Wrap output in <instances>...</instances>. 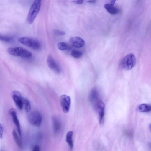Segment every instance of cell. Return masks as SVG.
<instances>
[{"mask_svg": "<svg viewBox=\"0 0 151 151\" xmlns=\"http://www.w3.org/2000/svg\"><path fill=\"white\" fill-rule=\"evenodd\" d=\"M94 105L95 109L98 114L99 123L101 124L103 123L104 119V104L102 101L99 100Z\"/></svg>", "mask_w": 151, "mask_h": 151, "instance_id": "obj_6", "label": "cell"}, {"mask_svg": "<svg viewBox=\"0 0 151 151\" xmlns=\"http://www.w3.org/2000/svg\"><path fill=\"white\" fill-rule=\"evenodd\" d=\"M60 102L63 111L65 113H68L69 111L71 105V100L70 96L65 95L61 96Z\"/></svg>", "mask_w": 151, "mask_h": 151, "instance_id": "obj_7", "label": "cell"}, {"mask_svg": "<svg viewBox=\"0 0 151 151\" xmlns=\"http://www.w3.org/2000/svg\"><path fill=\"white\" fill-rule=\"evenodd\" d=\"M116 0H108V3L107 4L113 5L115 4Z\"/></svg>", "mask_w": 151, "mask_h": 151, "instance_id": "obj_26", "label": "cell"}, {"mask_svg": "<svg viewBox=\"0 0 151 151\" xmlns=\"http://www.w3.org/2000/svg\"><path fill=\"white\" fill-rule=\"evenodd\" d=\"M12 135L14 140L16 144L19 148H22V143L21 139V137L20 136H19L15 129L13 130Z\"/></svg>", "mask_w": 151, "mask_h": 151, "instance_id": "obj_14", "label": "cell"}, {"mask_svg": "<svg viewBox=\"0 0 151 151\" xmlns=\"http://www.w3.org/2000/svg\"><path fill=\"white\" fill-rule=\"evenodd\" d=\"M99 93L97 90L95 88H92L89 95V99L91 103L94 105L99 100Z\"/></svg>", "mask_w": 151, "mask_h": 151, "instance_id": "obj_13", "label": "cell"}, {"mask_svg": "<svg viewBox=\"0 0 151 151\" xmlns=\"http://www.w3.org/2000/svg\"><path fill=\"white\" fill-rule=\"evenodd\" d=\"M57 46L59 49L62 50H66L68 48V45L64 42H60L58 43Z\"/></svg>", "mask_w": 151, "mask_h": 151, "instance_id": "obj_21", "label": "cell"}, {"mask_svg": "<svg viewBox=\"0 0 151 151\" xmlns=\"http://www.w3.org/2000/svg\"><path fill=\"white\" fill-rule=\"evenodd\" d=\"M23 106H24L25 111L27 112L30 111L31 106L29 100L26 98H23Z\"/></svg>", "mask_w": 151, "mask_h": 151, "instance_id": "obj_18", "label": "cell"}, {"mask_svg": "<svg viewBox=\"0 0 151 151\" xmlns=\"http://www.w3.org/2000/svg\"><path fill=\"white\" fill-rule=\"evenodd\" d=\"M32 149V150L33 151H39L40 150V147L37 145H35L33 146Z\"/></svg>", "mask_w": 151, "mask_h": 151, "instance_id": "obj_23", "label": "cell"}, {"mask_svg": "<svg viewBox=\"0 0 151 151\" xmlns=\"http://www.w3.org/2000/svg\"><path fill=\"white\" fill-rule=\"evenodd\" d=\"M9 113L12 117L13 122L17 128L18 133L19 135L21 137L22 133L21 127L17 116L16 111L14 108H12L10 109Z\"/></svg>", "mask_w": 151, "mask_h": 151, "instance_id": "obj_9", "label": "cell"}, {"mask_svg": "<svg viewBox=\"0 0 151 151\" xmlns=\"http://www.w3.org/2000/svg\"><path fill=\"white\" fill-rule=\"evenodd\" d=\"M0 138L2 139L3 137L4 129L3 126L1 123L0 124Z\"/></svg>", "mask_w": 151, "mask_h": 151, "instance_id": "obj_24", "label": "cell"}, {"mask_svg": "<svg viewBox=\"0 0 151 151\" xmlns=\"http://www.w3.org/2000/svg\"><path fill=\"white\" fill-rule=\"evenodd\" d=\"M7 51L10 55L14 56L29 58L32 56L31 53L28 50L21 47H9Z\"/></svg>", "mask_w": 151, "mask_h": 151, "instance_id": "obj_3", "label": "cell"}, {"mask_svg": "<svg viewBox=\"0 0 151 151\" xmlns=\"http://www.w3.org/2000/svg\"><path fill=\"white\" fill-rule=\"evenodd\" d=\"M136 63V59L134 55L133 54L129 53L122 59L120 65L123 69L128 70L132 69L135 66Z\"/></svg>", "mask_w": 151, "mask_h": 151, "instance_id": "obj_2", "label": "cell"}, {"mask_svg": "<svg viewBox=\"0 0 151 151\" xmlns=\"http://www.w3.org/2000/svg\"><path fill=\"white\" fill-rule=\"evenodd\" d=\"M73 134V131H69L67 134L66 137V141L68 144L71 150L73 149V147L72 139Z\"/></svg>", "mask_w": 151, "mask_h": 151, "instance_id": "obj_16", "label": "cell"}, {"mask_svg": "<svg viewBox=\"0 0 151 151\" xmlns=\"http://www.w3.org/2000/svg\"><path fill=\"white\" fill-rule=\"evenodd\" d=\"M71 54L72 56L76 58H79L82 55L81 51L76 50H73L71 52Z\"/></svg>", "mask_w": 151, "mask_h": 151, "instance_id": "obj_19", "label": "cell"}, {"mask_svg": "<svg viewBox=\"0 0 151 151\" xmlns=\"http://www.w3.org/2000/svg\"><path fill=\"white\" fill-rule=\"evenodd\" d=\"M12 98L19 109H22L23 107V98L21 93L17 91H13L11 94Z\"/></svg>", "mask_w": 151, "mask_h": 151, "instance_id": "obj_8", "label": "cell"}, {"mask_svg": "<svg viewBox=\"0 0 151 151\" xmlns=\"http://www.w3.org/2000/svg\"><path fill=\"white\" fill-rule=\"evenodd\" d=\"M18 41L22 44L35 50H38L40 48L39 41L37 39L27 37H19Z\"/></svg>", "mask_w": 151, "mask_h": 151, "instance_id": "obj_4", "label": "cell"}, {"mask_svg": "<svg viewBox=\"0 0 151 151\" xmlns=\"http://www.w3.org/2000/svg\"><path fill=\"white\" fill-rule=\"evenodd\" d=\"M27 119L29 122L35 126H40L42 121V115L37 111H34L29 113L28 115Z\"/></svg>", "mask_w": 151, "mask_h": 151, "instance_id": "obj_5", "label": "cell"}, {"mask_svg": "<svg viewBox=\"0 0 151 151\" xmlns=\"http://www.w3.org/2000/svg\"><path fill=\"white\" fill-rule=\"evenodd\" d=\"M42 0H34L28 13L27 21V23L32 24L37 16L40 9Z\"/></svg>", "mask_w": 151, "mask_h": 151, "instance_id": "obj_1", "label": "cell"}, {"mask_svg": "<svg viewBox=\"0 0 151 151\" xmlns=\"http://www.w3.org/2000/svg\"><path fill=\"white\" fill-rule=\"evenodd\" d=\"M89 1H89L90 2H95V1L96 0H88Z\"/></svg>", "mask_w": 151, "mask_h": 151, "instance_id": "obj_27", "label": "cell"}, {"mask_svg": "<svg viewBox=\"0 0 151 151\" xmlns=\"http://www.w3.org/2000/svg\"><path fill=\"white\" fill-rule=\"evenodd\" d=\"M53 132L55 134L58 133L60 131L62 124L59 119L56 117L53 116L52 118Z\"/></svg>", "mask_w": 151, "mask_h": 151, "instance_id": "obj_12", "label": "cell"}, {"mask_svg": "<svg viewBox=\"0 0 151 151\" xmlns=\"http://www.w3.org/2000/svg\"><path fill=\"white\" fill-rule=\"evenodd\" d=\"M149 128L150 130L151 131V124L149 126Z\"/></svg>", "mask_w": 151, "mask_h": 151, "instance_id": "obj_28", "label": "cell"}, {"mask_svg": "<svg viewBox=\"0 0 151 151\" xmlns=\"http://www.w3.org/2000/svg\"><path fill=\"white\" fill-rule=\"evenodd\" d=\"M54 32L56 34L60 35H63L65 34V32L63 31L57 30H55Z\"/></svg>", "mask_w": 151, "mask_h": 151, "instance_id": "obj_22", "label": "cell"}, {"mask_svg": "<svg viewBox=\"0 0 151 151\" xmlns=\"http://www.w3.org/2000/svg\"><path fill=\"white\" fill-rule=\"evenodd\" d=\"M0 40L1 41L3 42H8L12 41L13 40V38L11 37L0 35Z\"/></svg>", "mask_w": 151, "mask_h": 151, "instance_id": "obj_20", "label": "cell"}, {"mask_svg": "<svg viewBox=\"0 0 151 151\" xmlns=\"http://www.w3.org/2000/svg\"><path fill=\"white\" fill-rule=\"evenodd\" d=\"M47 62L48 66L56 73L60 72V68L52 56L49 55L47 58Z\"/></svg>", "mask_w": 151, "mask_h": 151, "instance_id": "obj_10", "label": "cell"}, {"mask_svg": "<svg viewBox=\"0 0 151 151\" xmlns=\"http://www.w3.org/2000/svg\"><path fill=\"white\" fill-rule=\"evenodd\" d=\"M74 2L77 4H81L83 1V0H73Z\"/></svg>", "mask_w": 151, "mask_h": 151, "instance_id": "obj_25", "label": "cell"}, {"mask_svg": "<svg viewBox=\"0 0 151 151\" xmlns=\"http://www.w3.org/2000/svg\"><path fill=\"white\" fill-rule=\"evenodd\" d=\"M138 111L140 112H148L151 111V105L145 104L140 105L138 107Z\"/></svg>", "mask_w": 151, "mask_h": 151, "instance_id": "obj_17", "label": "cell"}, {"mask_svg": "<svg viewBox=\"0 0 151 151\" xmlns=\"http://www.w3.org/2000/svg\"><path fill=\"white\" fill-rule=\"evenodd\" d=\"M69 42L73 47L77 48L82 47L85 44L84 40L78 36L71 37L69 40Z\"/></svg>", "mask_w": 151, "mask_h": 151, "instance_id": "obj_11", "label": "cell"}, {"mask_svg": "<svg viewBox=\"0 0 151 151\" xmlns=\"http://www.w3.org/2000/svg\"><path fill=\"white\" fill-rule=\"evenodd\" d=\"M104 6L108 12L111 14H115L119 12L118 9L113 5L106 4H104Z\"/></svg>", "mask_w": 151, "mask_h": 151, "instance_id": "obj_15", "label": "cell"}]
</instances>
